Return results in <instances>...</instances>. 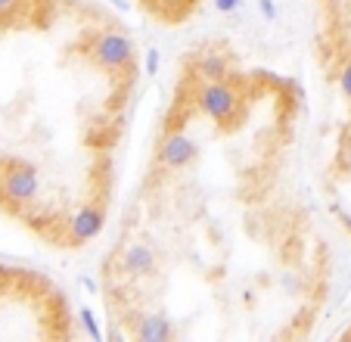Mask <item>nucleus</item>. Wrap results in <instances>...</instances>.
<instances>
[{"mask_svg": "<svg viewBox=\"0 0 351 342\" xmlns=\"http://www.w3.org/2000/svg\"><path fill=\"white\" fill-rule=\"evenodd\" d=\"M199 106L212 122L218 125H230L239 115V93L227 78L221 81H206L199 87Z\"/></svg>", "mask_w": 351, "mask_h": 342, "instance_id": "obj_1", "label": "nucleus"}, {"mask_svg": "<svg viewBox=\"0 0 351 342\" xmlns=\"http://www.w3.org/2000/svg\"><path fill=\"white\" fill-rule=\"evenodd\" d=\"M93 62L106 72H121L134 62V41L121 32H103L93 41Z\"/></svg>", "mask_w": 351, "mask_h": 342, "instance_id": "obj_2", "label": "nucleus"}, {"mask_svg": "<svg viewBox=\"0 0 351 342\" xmlns=\"http://www.w3.org/2000/svg\"><path fill=\"white\" fill-rule=\"evenodd\" d=\"M38 190H40V174H38V168L28 162H19V165H13V168H7L3 178H0V193H3V199H10V203H16V205L32 203V199L38 196Z\"/></svg>", "mask_w": 351, "mask_h": 342, "instance_id": "obj_3", "label": "nucleus"}, {"mask_svg": "<svg viewBox=\"0 0 351 342\" xmlns=\"http://www.w3.org/2000/svg\"><path fill=\"white\" fill-rule=\"evenodd\" d=\"M196 152H199L196 140L180 131H171L159 146V162L165 165V168H186V165L196 159Z\"/></svg>", "mask_w": 351, "mask_h": 342, "instance_id": "obj_4", "label": "nucleus"}, {"mask_svg": "<svg viewBox=\"0 0 351 342\" xmlns=\"http://www.w3.org/2000/svg\"><path fill=\"white\" fill-rule=\"evenodd\" d=\"M106 224V212L99 205H81L72 218H69V233H72L75 243H90L93 237H99Z\"/></svg>", "mask_w": 351, "mask_h": 342, "instance_id": "obj_5", "label": "nucleus"}, {"mask_svg": "<svg viewBox=\"0 0 351 342\" xmlns=\"http://www.w3.org/2000/svg\"><path fill=\"white\" fill-rule=\"evenodd\" d=\"M171 333L174 327L165 315H140L134 323V339L137 342H168Z\"/></svg>", "mask_w": 351, "mask_h": 342, "instance_id": "obj_6", "label": "nucleus"}, {"mask_svg": "<svg viewBox=\"0 0 351 342\" xmlns=\"http://www.w3.org/2000/svg\"><path fill=\"white\" fill-rule=\"evenodd\" d=\"M121 268L131 277H149L156 271V252L146 243H131L125 249V258H121Z\"/></svg>", "mask_w": 351, "mask_h": 342, "instance_id": "obj_7", "label": "nucleus"}, {"mask_svg": "<svg viewBox=\"0 0 351 342\" xmlns=\"http://www.w3.org/2000/svg\"><path fill=\"white\" fill-rule=\"evenodd\" d=\"M196 72L202 75L206 81H221V78H227L230 66H227V60L221 56V53H206V56H199Z\"/></svg>", "mask_w": 351, "mask_h": 342, "instance_id": "obj_8", "label": "nucleus"}, {"mask_svg": "<svg viewBox=\"0 0 351 342\" xmlns=\"http://www.w3.org/2000/svg\"><path fill=\"white\" fill-rule=\"evenodd\" d=\"M78 317H81V327L87 330V336H90V339H97V342H103V330H99L93 311L90 308H78Z\"/></svg>", "mask_w": 351, "mask_h": 342, "instance_id": "obj_9", "label": "nucleus"}, {"mask_svg": "<svg viewBox=\"0 0 351 342\" xmlns=\"http://www.w3.org/2000/svg\"><path fill=\"white\" fill-rule=\"evenodd\" d=\"M159 62H162V53L156 50V47H149L146 50V56H143V72L153 78V75H159Z\"/></svg>", "mask_w": 351, "mask_h": 342, "instance_id": "obj_10", "label": "nucleus"}, {"mask_svg": "<svg viewBox=\"0 0 351 342\" xmlns=\"http://www.w3.org/2000/svg\"><path fill=\"white\" fill-rule=\"evenodd\" d=\"M339 87H342V93L351 100V60L342 66V72H339Z\"/></svg>", "mask_w": 351, "mask_h": 342, "instance_id": "obj_11", "label": "nucleus"}, {"mask_svg": "<svg viewBox=\"0 0 351 342\" xmlns=\"http://www.w3.org/2000/svg\"><path fill=\"white\" fill-rule=\"evenodd\" d=\"M258 10H261V16H265V19H271V22L277 19V13H280L274 0H258Z\"/></svg>", "mask_w": 351, "mask_h": 342, "instance_id": "obj_12", "label": "nucleus"}, {"mask_svg": "<svg viewBox=\"0 0 351 342\" xmlns=\"http://www.w3.org/2000/svg\"><path fill=\"white\" fill-rule=\"evenodd\" d=\"M19 7H22V0H0V19H7V16H13Z\"/></svg>", "mask_w": 351, "mask_h": 342, "instance_id": "obj_13", "label": "nucleus"}, {"mask_svg": "<svg viewBox=\"0 0 351 342\" xmlns=\"http://www.w3.org/2000/svg\"><path fill=\"white\" fill-rule=\"evenodd\" d=\"M239 3H243V0H215V10H218V13H237Z\"/></svg>", "mask_w": 351, "mask_h": 342, "instance_id": "obj_14", "label": "nucleus"}, {"mask_svg": "<svg viewBox=\"0 0 351 342\" xmlns=\"http://www.w3.org/2000/svg\"><path fill=\"white\" fill-rule=\"evenodd\" d=\"M283 286H286V290H295V277L286 274V277H283Z\"/></svg>", "mask_w": 351, "mask_h": 342, "instance_id": "obj_15", "label": "nucleus"}, {"mask_svg": "<svg viewBox=\"0 0 351 342\" xmlns=\"http://www.w3.org/2000/svg\"><path fill=\"white\" fill-rule=\"evenodd\" d=\"M81 283H84V286H87V293H97V283H93L90 277H81Z\"/></svg>", "mask_w": 351, "mask_h": 342, "instance_id": "obj_16", "label": "nucleus"}, {"mask_svg": "<svg viewBox=\"0 0 351 342\" xmlns=\"http://www.w3.org/2000/svg\"><path fill=\"white\" fill-rule=\"evenodd\" d=\"M112 3H115L119 10H125V0H112Z\"/></svg>", "mask_w": 351, "mask_h": 342, "instance_id": "obj_17", "label": "nucleus"}]
</instances>
